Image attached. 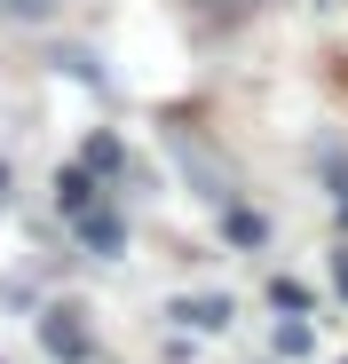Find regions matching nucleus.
I'll return each mask as SVG.
<instances>
[{
	"label": "nucleus",
	"instance_id": "1",
	"mask_svg": "<svg viewBox=\"0 0 348 364\" xmlns=\"http://www.w3.org/2000/svg\"><path fill=\"white\" fill-rule=\"evenodd\" d=\"M40 341H48V356H55V364H95V333L80 325L72 301H55V309L40 317Z\"/></svg>",
	"mask_w": 348,
	"mask_h": 364
},
{
	"label": "nucleus",
	"instance_id": "2",
	"mask_svg": "<svg viewBox=\"0 0 348 364\" xmlns=\"http://www.w3.org/2000/svg\"><path fill=\"white\" fill-rule=\"evenodd\" d=\"M72 230H80V246L95 254V262H111V254H127V222H119V206H87V214H72Z\"/></svg>",
	"mask_w": 348,
	"mask_h": 364
},
{
	"label": "nucleus",
	"instance_id": "3",
	"mask_svg": "<svg viewBox=\"0 0 348 364\" xmlns=\"http://www.w3.org/2000/svg\"><path fill=\"white\" fill-rule=\"evenodd\" d=\"M174 317H183L190 333H229V293H190V301H174Z\"/></svg>",
	"mask_w": 348,
	"mask_h": 364
},
{
	"label": "nucleus",
	"instance_id": "4",
	"mask_svg": "<svg viewBox=\"0 0 348 364\" xmlns=\"http://www.w3.org/2000/svg\"><path fill=\"white\" fill-rule=\"evenodd\" d=\"M80 166H95V174L111 182V174L127 166V151H119V135H87V151H80Z\"/></svg>",
	"mask_w": 348,
	"mask_h": 364
},
{
	"label": "nucleus",
	"instance_id": "5",
	"mask_svg": "<svg viewBox=\"0 0 348 364\" xmlns=\"http://www.w3.org/2000/svg\"><path fill=\"white\" fill-rule=\"evenodd\" d=\"M222 230L238 237V246H261V214H246V206H229V214H222Z\"/></svg>",
	"mask_w": 348,
	"mask_h": 364
},
{
	"label": "nucleus",
	"instance_id": "6",
	"mask_svg": "<svg viewBox=\"0 0 348 364\" xmlns=\"http://www.w3.org/2000/svg\"><path fill=\"white\" fill-rule=\"evenodd\" d=\"M309 348H317V333H309L301 317H293V325H277V356H309Z\"/></svg>",
	"mask_w": 348,
	"mask_h": 364
},
{
	"label": "nucleus",
	"instance_id": "7",
	"mask_svg": "<svg viewBox=\"0 0 348 364\" xmlns=\"http://www.w3.org/2000/svg\"><path fill=\"white\" fill-rule=\"evenodd\" d=\"M269 301H277V309H293V317H301V309H309V285H301V277H277V285H269Z\"/></svg>",
	"mask_w": 348,
	"mask_h": 364
},
{
	"label": "nucleus",
	"instance_id": "8",
	"mask_svg": "<svg viewBox=\"0 0 348 364\" xmlns=\"http://www.w3.org/2000/svg\"><path fill=\"white\" fill-rule=\"evenodd\" d=\"M198 9H214V16H246V9H261V0H198Z\"/></svg>",
	"mask_w": 348,
	"mask_h": 364
},
{
	"label": "nucleus",
	"instance_id": "9",
	"mask_svg": "<svg viewBox=\"0 0 348 364\" xmlns=\"http://www.w3.org/2000/svg\"><path fill=\"white\" fill-rule=\"evenodd\" d=\"M332 277H340V293H348V246H340V262H332Z\"/></svg>",
	"mask_w": 348,
	"mask_h": 364
}]
</instances>
